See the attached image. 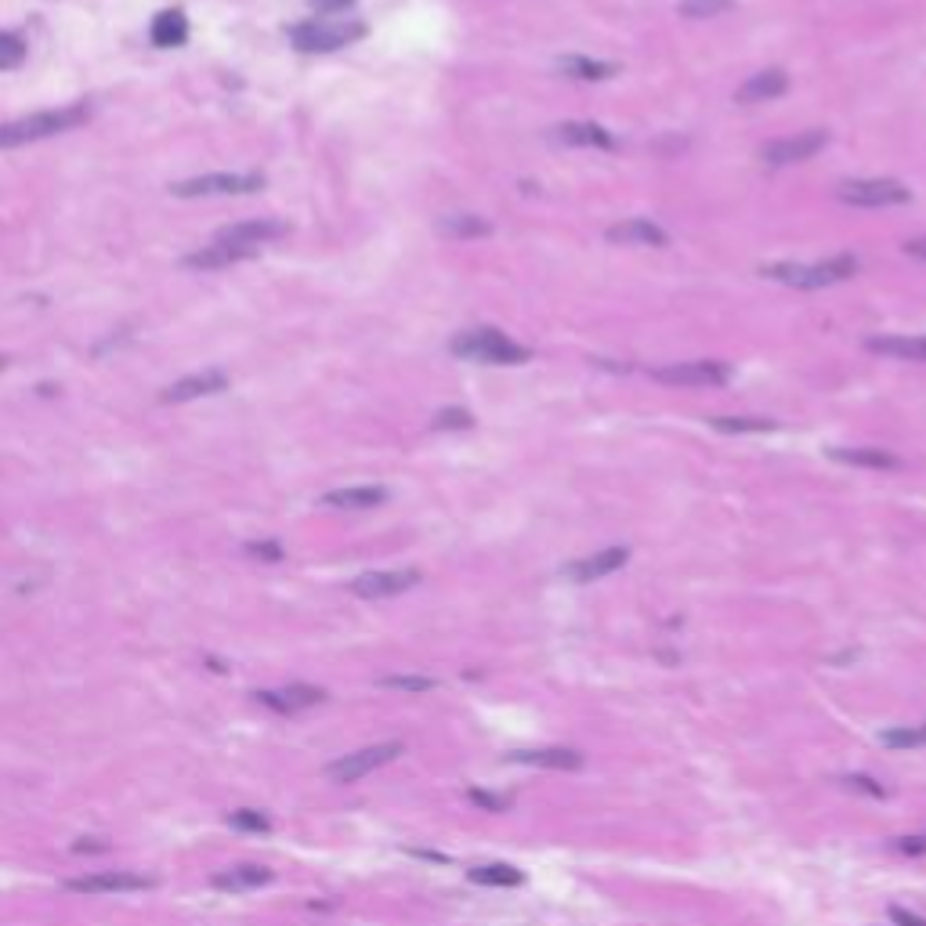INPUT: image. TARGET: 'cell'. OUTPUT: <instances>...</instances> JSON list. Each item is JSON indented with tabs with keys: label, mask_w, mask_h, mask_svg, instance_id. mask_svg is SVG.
Instances as JSON below:
<instances>
[{
	"label": "cell",
	"mask_w": 926,
	"mask_h": 926,
	"mask_svg": "<svg viewBox=\"0 0 926 926\" xmlns=\"http://www.w3.org/2000/svg\"><path fill=\"white\" fill-rule=\"evenodd\" d=\"M438 232H442V236H453V239H478V236H489L492 225L485 218H478V214H449V218L438 221Z\"/></svg>",
	"instance_id": "cell-29"
},
{
	"label": "cell",
	"mask_w": 926,
	"mask_h": 926,
	"mask_svg": "<svg viewBox=\"0 0 926 926\" xmlns=\"http://www.w3.org/2000/svg\"><path fill=\"white\" fill-rule=\"evenodd\" d=\"M709 427L724 435H764V431H775L778 424L767 416H709Z\"/></svg>",
	"instance_id": "cell-28"
},
{
	"label": "cell",
	"mask_w": 926,
	"mask_h": 926,
	"mask_svg": "<svg viewBox=\"0 0 926 926\" xmlns=\"http://www.w3.org/2000/svg\"><path fill=\"white\" fill-rule=\"evenodd\" d=\"M558 69L572 80H612L619 73L615 62H597V58H583V55H568L558 58Z\"/></svg>",
	"instance_id": "cell-27"
},
{
	"label": "cell",
	"mask_w": 926,
	"mask_h": 926,
	"mask_svg": "<svg viewBox=\"0 0 926 926\" xmlns=\"http://www.w3.org/2000/svg\"><path fill=\"white\" fill-rule=\"evenodd\" d=\"M290 232V225L279 218H250V221H236V225H225L218 232V243H236V246H254L261 250L272 239H283Z\"/></svg>",
	"instance_id": "cell-12"
},
{
	"label": "cell",
	"mask_w": 926,
	"mask_h": 926,
	"mask_svg": "<svg viewBox=\"0 0 926 926\" xmlns=\"http://www.w3.org/2000/svg\"><path fill=\"white\" fill-rule=\"evenodd\" d=\"M308 4H312L319 15H337V11H348L355 0H308Z\"/></svg>",
	"instance_id": "cell-39"
},
{
	"label": "cell",
	"mask_w": 926,
	"mask_h": 926,
	"mask_svg": "<svg viewBox=\"0 0 926 926\" xmlns=\"http://www.w3.org/2000/svg\"><path fill=\"white\" fill-rule=\"evenodd\" d=\"M453 355L471 362H485V366H521L529 362V348L514 344L507 333L492 330V326H478V330H463L449 344Z\"/></svg>",
	"instance_id": "cell-3"
},
{
	"label": "cell",
	"mask_w": 926,
	"mask_h": 926,
	"mask_svg": "<svg viewBox=\"0 0 926 926\" xmlns=\"http://www.w3.org/2000/svg\"><path fill=\"white\" fill-rule=\"evenodd\" d=\"M402 756V742H380V746H366V749H355V753L341 756V760H333L330 767H326V775L333 778V782H359V778L373 775V771H380V767H388L391 760H398Z\"/></svg>",
	"instance_id": "cell-7"
},
{
	"label": "cell",
	"mask_w": 926,
	"mask_h": 926,
	"mask_svg": "<svg viewBox=\"0 0 926 926\" xmlns=\"http://www.w3.org/2000/svg\"><path fill=\"white\" fill-rule=\"evenodd\" d=\"M265 189V174H199L171 185V196L178 199H199V196H250V192Z\"/></svg>",
	"instance_id": "cell-5"
},
{
	"label": "cell",
	"mask_w": 926,
	"mask_h": 926,
	"mask_svg": "<svg viewBox=\"0 0 926 926\" xmlns=\"http://www.w3.org/2000/svg\"><path fill=\"white\" fill-rule=\"evenodd\" d=\"M246 554L261 561H283V547L279 543H246Z\"/></svg>",
	"instance_id": "cell-38"
},
{
	"label": "cell",
	"mask_w": 926,
	"mask_h": 926,
	"mask_svg": "<svg viewBox=\"0 0 926 926\" xmlns=\"http://www.w3.org/2000/svg\"><path fill=\"white\" fill-rule=\"evenodd\" d=\"M608 243L615 246H666L670 243V236L662 232L655 221L648 218H630V221H619V225H612L605 232Z\"/></svg>",
	"instance_id": "cell-18"
},
{
	"label": "cell",
	"mask_w": 926,
	"mask_h": 926,
	"mask_svg": "<svg viewBox=\"0 0 926 926\" xmlns=\"http://www.w3.org/2000/svg\"><path fill=\"white\" fill-rule=\"evenodd\" d=\"M858 257L854 254H836L829 261H818V265H793V261H775V265H764L760 275L771 279V283L782 286H796V290H825V286L847 283L858 275Z\"/></svg>",
	"instance_id": "cell-2"
},
{
	"label": "cell",
	"mask_w": 926,
	"mask_h": 926,
	"mask_svg": "<svg viewBox=\"0 0 926 926\" xmlns=\"http://www.w3.org/2000/svg\"><path fill=\"white\" fill-rule=\"evenodd\" d=\"M467 800L478 804L482 811H489V814L507 811V804H511V800H503V796H496V793H485V789H467Z\"/></svg>",
	"instance_id": "cell-36"
},
{
	"label": "cell",
	"mask_w": 926,
	"mask_h": 926,
	"mask_svg": "<svg viewBox=\"0 0 926 926\" xmlns=\"http://www.w3.org/2000/svg\"><path fill=\"white\" fill-rule=\"evenodd\" d=\"M420 583L416 568H391V572H362L351 579V594L366 597V601H380V597H398L413 590Z\"/></svg>",
	"instance_id": "cell-11"
},
{
	"label": "cell",
	"mask_w": 926,
	"mask_h": 926,
	"mask_svg": "<svg viewBox=\"0 0 926 926\" xmlns=\"http://www.w3.org/2000/svg\"><path fill=\"white\" fill-rule=\"evenodd\" d=\"M883 746L908 753V749H926V724H908V728H890L883 731Z\"/></svg>",
	"instance_id": "cell-30"
},
{
	"label": "cell",
	"mask_w": 926,
	"mask_h": 926,
	"mask_svg": "<svg viewBox=\"0 0 926 926\" xmlns=\"http://www.w3.org/2000/svg\"><path fill=\"white\" fill-rule=\"evenodd\" d=\"M261 250H254V246H236V243H214L203 246V250H196V254L185 257V268H192V272H218V268H232L239 265V261H250V257H257Z\"/></svg>",
	"instance_id": "cell-16"
},
{
	"label": "cell",
	"mask_w": 926,
	"mask_h": 926,
	"mask_svg": "<svg viewBox=\"0 0 926 926\" xmlns=\"http://www.w3.org/2000/svg\"><path fill=\"white\" fill-rule=\"evenodd\" d=\"M4 366H8V359H4V355H0V373H4Z\"/></svg>",
	"instance_id": "cell-44"
},
{
	"label": "cell",
	"mask_w": 926,
	"mask_h": 926,
	"mask_svg": "<svg viewBox=\"0 0 926 926\" xmlns=\"http://www.w3.org/2000/svg\"><path fill=\"white\" fill-rule=\"evenodd\" d=\"M467 879H471V883H478V887H521V883H525L521 869H514V865H507V861L474 865V869L467 872Z\"/></svg>",
	"instance_id": "cell-26"
},
{
	"label": "cell",
	"mask_w": 926,
	"mask_h": 926,
	"mask_svg": "<svg viewBox=\"0 0 926 926\" xmlns=\"http://www.w3.org/2000/svg\"><path fill=\"white\" fill-rule=\"evenodd\" d=\"M652 380H659L666 388H713V384H728L731 366L720 359L670 362V366L652 369Z\"/></svg>",
	"instance_id": "cell-6"
},
{
	"label": "cell",
	"mask_w": 926,
	"mask_h": 926,
	"mask_svg": "<svg viewBox=\"0 0 926 926\" xmlns=\"http://www.w3.org/2000/svg\"><path fill=\"white\" fill-rule=\"evenodd\" d=\"M73 851L76 854H102V851H109V843H91V840H80V843H73Z\"/></svg>",
	"instance_id": "cell-43"
},
{
	"label": "cell",
	"mask_w": 926,
	"mask_h": 926,
	"mask_svg": "<svg viewBox=\"0 0 926 926\" xmlns=\"http://www.w3.org/2000/svg\"><path fill=\"white\" fill-rule=\"evenodd\" d=\"M554 138L561 145H576V149H612V134L601 127V123L590 120H568L554 127Z\"/></svg>",
	"instance_id": "cell-22"
},
{
	"label": "cell",
	"mask_w": 926,
	"mask_h": 926,
	"mask_svg": "<svg viewBox=\"0 0 926 926\" xmlns=\"http://www.w3.org/2000/svg\"><path fill=\"white\" fill-rule=\"evenodd\" d=\"M829 145V131H800L793 134V138H778V142H767L764 149H760V160L767 163V167H789V163H804L811 160V156H818V152Z\"/></svg>",
	"instance_id": "cell-9"
},
{
	"label": "cell",
	"mask_w": 926,
	"mask_h": 926,
	"mask_svg": "<svg viewBox=\"0 0 926 926\" xmlns=\"http://www.w3.org/2000/svg\"><path fill=\"white\" fill-rule=\"evenodd\" d=\"M836 196L851 207H901L912 199V189H905L894 178H861V181H843Z\"/></svg>",
	"instance_id": "cell-8"
},
{
	"label": "cell",
	"mask_w": 926,
	"mask_h": 926,
	"mask_svg": "<svg viewBox=\"0 0 926 926\" xmlns=\"http://www.w3.org/2000/svg\"><path fill=\"white\" fill-rule=\"evenodd\" d=\"M149 37L156 48H181V44L189 40V19H185V11H178V8L160 11L149 26Z\"/></svg>",
	"instance_id": "cell-25"
},
{
	"label": "cell",
	"mask_w": 926,
	"mask_h": 926,
	"mask_svg": "<svg viewBox=\"0 0 926 926\" xmlns=\"http://www.w3.org/2000/svg\"><path fill=\"white\" fill-rule=\"evenodd\" d=\"M890 919L898 926H926V919L916 916V912H908V908H890Z\"/></svg>",
	"instance_id": "cell-40"
},
{
	"label": "cell",
	"mask_w": 926,
	"mask_h": 926,
	"mask_svg": "<svg viewBox=\"0 0 926 926\" xmlns=\"http://www.w3.org/2000/svg\"><path fill=\"white\" fill-rule=\"evenodd\" d=\"M905 254H908V257H916V261H926V236L908 239V243H905Z\"/></svg>",
	"instance_id": "cell-42"
},
{
	"label": "cell",
	"mask_w": 926,
	"mask_h": 926,
	"mask_svg": "<svg viewBox=\"0 0 926 926\" xmlns=\"http://www.w3.org/2000/svg\"><path fill=\"white\" fill-rule=\"evenodd\" d=\"M22 62H26V40H22L19 33H4V29H0V73L19 69Z\"/></svg>",
	"instance_id": "cell-31"
},
{
	"label": "cell",
	"mask_w": 926,
	"mask_h": 926,
	"mask_svg": "<svg viewBox=\"0 0 926 926\" xmlns=\"http://www.w3.org/2000/svg\"><path fill=\"white\" fill-rule=\"evenodd\" d=\"M626 561H630V547H605L597 550V554H590V558H579L572 565H565V576L572 583H594V579H605L612 572H619Z\"/></svg>",
	"instance_id": "cell-15"
},
{
	"label": "cell",
	"mask_w": 926,
	"mask_h": 926,
	"mask_svg": "<svg viewBox=\"0 0 926 926\" xmlns=\"http://www.w3.org/2000/svg\"><path fill=\"white\" fill-rule=\"evenodd\" d=\"M789 91V76L785 69H760L746 80V84L735 91V102L742 105H760V102H775Z\"/></svg>",
	"instance_id": "cell-17"
},
{
	"label": "cell",
	"mask_w": 926,
	"mask_h": 926,
	"mask_svg": "<svg viewBox=\"0 0 926 926\" xmlns=\"http://www.w3.org/2000/svg\"><path fill=\"white\" fill-rule=\"evenodd\" d=\"M384 500H388V489H380V485H351V489H333L322 496V503L337 507V511H369Z\"/></svg>",
	"instance_id": "cell-24"
},
{
	"label": "cell",
	"mask_w": 926,
	"mask_h": 926,
	"mask_svg": "<svg viewBox=\"0 0 926 926\" xmlns=\"http://www.w3.org/2000/svg\"><path fill=\"white\" fill-rule=\"evenodd\" d=\"M735 8V0H684L681 15L684 19H713V15H728Z\"/></svg>",
	"instance_id": "cell-34"
},
{
	"label": "cell",
	"mask_w": 926,
	"mask_h": 926,
	"mask_svg": "<svg viewBox=\"0 0 926 926\" xmlns=\"http://www.w3.org/2000/svg\"><path fill=\"white\" fill-rule=\"evenodd\" d=\"M275 879V872L272 869H265V865H232V869H221V872H214V890H225V894H243V890H257V887H265V883H272Z\"/></svg>",
	"instance_id": "cell-20"
},
{
	"label": "cell",
	"mask_w": 926,
	"mask_h": 926,
	"mask_svg": "<svg viewBox=\"0 0 926 926\" xmlns=\"http://www.w3.org/2000/svg\"><path fill=\"white\" fill-rule=\"evenodd\" d=\"M366 37V22L359 19H308L290 29V44L304 55H330Z\"/></svg>",
	"instance_id": "cell-4"
},
{
	"label": "cell",
	"mask_w": 926,
	"mask_h": 926,
	"mask_svg": "<svg viewBox=\"0 0 926 926\" xmlns=\"http://www.w3.org/2000/svg\"><path fill=\"white\" fill-rule=\"evenodd\" d=\"M257 702L268 706L272 713L293 717V713H304V709L326 702V691L315 688V684H290V688H279V691H257Z\"/></svg>",
	"instance_id": "cell-14"
},
{
	"label": "cell",
	"mask_w": 926,
	"mask_h": 926,
	"mask_svg": "<svg viewBox=\"0 0 926 926\" xmlns=\"http://www.w3.org/2000/svg\"><path fill=\"white\" fill-rule=\"evenodd\" d=\"M228 388V373L225 369H203V373H189V377L167 384L160 395V402H192V398H207V395H221Z\"/></svg>",
	"instance_id": "cell-13"
},
{
	"label": "cell",
	"mask_w": 926,
	"mask_h": 926,
	"mask_svg": "<svg viewBox=\"0 0 926 926\" xmlns=\"http://www.w3.org/2000/svg\"><path fill=\"white\" fill-rule=\"evenodd\" d=\"M380 688H391V691H409V695H420V691H431L435 688V677H420V673H391V677H380Z\"/></svg>",
	"instance_id": "cell-32"
},
{
	"label": "cell",
	"mask_w": 926,
	"mask_h": 926,
	"mask_svg": "<svg viewBox=\"0 0 926 926\" xmlns=\"http://www.w3.org/2000/svg\"><path fill=\"white\" fill-rule=\"evenodd\" d=\"M87 120H91V109H87V105H62V109H44V113L19 116V120L0 123V149H22V145L44 142V138L66 134Z\"/></svg>",
	"instance_id": "cell-1"
},
{
	"label": "cell",
	"mask_w": 926,
	"mask_h": 926,
	"mask_svg": "<svg viewBox=\"0 0 926 926\" xmlns=\"http://www.w3.org/2000/svg\"><path fill=\"white\" fill-rule=\"evenodd\" d=\"M511 764H525V767H550V771H579L583 767V753L576 749H518V753H507Z\"/></svg>",
	"instance_id": "cell-21"
},
{
	"label": "cell",
	"mask_w": 926,
	"mask_h": 926,
	"mask_svg": "<svg viewBox=\"0 0 926 926\" xmlns=\"http://www.w3.org/2000/svg\"><path fill=\"white\" fill-rule=\"evenodd\" d=\"M865 348L876 355H890L901 362H926V333L905 337V333H890V337H869Z\"/></svg>",
	"instance_id": "cell-23"
},
{
	"label": "cell",
	"mask_w": 926,
	"mask_h": 926,
	"mask_svg": "<svg viewBox=\"0 0 926 926\" xmlns=\"http://www.w3.org/2000/svg\"><path fill=\"white\" fill-rule=\"evenodd\" d=\"M894 851L908 854V858H919V854H926V832H923V836H901V840H894Z\"/></svg>",
	"instance_id": "cell-37"
},
{
	"label": "cell",
	"mask_w": 926,
	"mask_h": 926,
	"mask_svg": "<svg viewBox=\"0 0 926 926\" xmlns=\"http://www.w3.org/2000/svg\"><path fill=\"white\" fill-rule=\"evenodd\" d=\"M431 427H435V431H471L474 416L467 413V409H442V413H435Z\"/></svg>",
	"instance_id": "cell-35"
},
{
	"label": "cell",
	"mask_w": 926,
	"mask_h": 926,
	"mask_svg": "<svg viewBox=\"0 0 926 926\" xmlns=\"http://www.w3.org/2000/svg\"><path fill=\"white\" fill-rule=\"evenodd\" d=\"M836 463H851V467H872V471H898L901 460L890 449H879V445H832L825 449Z\"/></svg>",
	"instance_id": "cell-19"
},
{
	"label": "cell",
	"mask_w": 926,
	"mask_h": 926,
	"mask_svg": "<svg viewBox=\"0 0 926 926\" xmlns=\"http://www.w3.org/2000/svg\"><path fill=\"white\" fill-rule=\"evenodd\" d=\"M228 825L243 832H272V818L265 811H254V807H239V811L228 814Z\"/></svg>",
	"instance_id": "cell-33"
},
{
	"label": "cell",
	"mask_w": 926,
	"mask_h": 926,
	"mask_svg": "<svg viewBox=\"0 0 926 926\" xmlns=\"http://www.w3.org/2000/svg\"><path fill=\"white\" fill-rule=\"evenodd\" d=\"M149 887H156V879L138 876V872H127V869L91 872V876L66 879V890H73V894H131V890H149Z\"/></svg>",
	"instance_id": "cell-10"
},
{
	"label": "cell",
	"mask_w": 926,
	"mask_h": 926,
	"mask_svg": "<svg viewBox=\"0 0 926 926\" xmlns=\"http://www.w3.org/2000/svg\"><path fill=\"white\" fill-rule=\"evenodd\" d=\"M843 782L851 785V789H865L869 796H883V789H879V785H872V778H865V775H851V778H843Z\"/></svg>",
	"instance_id": "cell-41"
}]
</instances>
